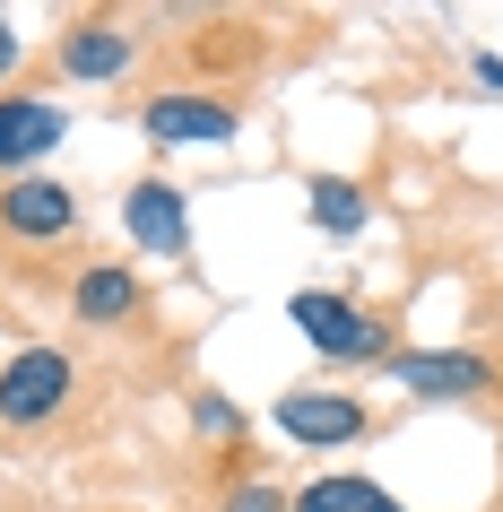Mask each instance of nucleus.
Returning <instances> with one entry per match:
<instances>
[{
	"mask_svg": "<svg viewBox=\"0 0 503 512\" xmlns=\"http://www.w3.org/2000/svg\"><path fill=\"white\" fill-rule=\"evenodd\" d=\"M122 226H131V243H148V252H191V209H183L174 183H131Z\"/></svg>",
	"mask_w": 503,
	"mask_h": 512,
	"instance_id": "9",
	"label": "nucleus"
},
{
	"mask_svg": "<svg viewBox=\"0 0 503 512\" xmlns=\"http://www.w3.org/2000/svg\"><path fill=\"white\" fill-rule=\"evenodd\" d=\"M70 391H79V365H70L61 348H18L9 365H0V426L9 434L53 426L61 408H70Z\"/></svg>",
	"mask_w": 503,
	"mask_h": 512,
	"instance_id": "1",
	"label": "nucleus"
},
{
	"mask_svg": "<svg viewBox=\"0 0 503 512\" xmlns=\"http://www.w3.org/2000/svg\"><path fill=\"white\" fill-rule=\"evenodd\" d=\"M18 53H27V44H18V27H9V18H0V79H9V70H18Z\"/></svg>",
	"mask_w": 503,
	"mask_h": 512,
	"instance_id": "15",
	"label": "nucleus"
},
{
	"mask_svg": "<svg viewBox=\"0 0 503 512\" xmlns=\"http://www.w3.org/2000/svg\"><path fill=\"white\" fill-rule=\"evenodd\" d=\"M295 313V330L313 339L330 365H373V356H391V330L373 322L365 304H347V296H330V287H304V296L287 304Z\"/></svg>",
	"mask_w": 503,
	"mask_h": 512,
	"instance_id": "2",
	"label": "nucleus"
},
{
	"mask_svg": "<svg viewBox=\"0 0 503 512\" xmlns=\"http://www.w3.org/2000/svg\"><path fill=\"white\" fill-rule=\"evenodd\" d=\"M53 148H61V105L53 96H27V87L0 96V174H9V183H18L35 157H53Z\"/></svg>",
	"mask_w": 503,
	"mask_h": 512,
	"instance_id": "7",
	"label": "nucleus"
},
{
	"mask_svg": "<svg viewBox=\"0 0 503 512\" xmlns=\"http://www.w3.org/2000/svg\"><path fill=\"white\" fill-rule=\"evenodd\" d=\"M79 226V200L53 183V174H18V183H0V235L18 243H61Z\"/></svg>",
	"mask_w": 503,
	"mask_h": 512,
	"instance_id": "5",
	"label": "nucleus"
},
{
	"mask_svg": "<svg viewBox=\"0 0 503 512\" xmlns=\"http://www.w3.org/2000/svg\"><path fill=\"white\" fill-rule=\"evenodd\" d=\"M200 434H226V443H235V434H243L235 400H200Z\"/></svg>",
	"mask_w": 503,
	"mask_h": 512,
	"instance_id": "14",
	"label": "nucleus"
},
{
	"mask_svg": "<svg viewBox=\"0 0 503 512\" xmlns=\"http://www.w3.org/2000/svg\"><path fill=\"white\" fill-rule=\"evenodd\" d=\"M278 426H287L295 443H313V452H339V443H365L373 417H365V400H347V391H287V400H278Z\"/></svg>",
	"mask_w": 503,
	"mask_h": 512,
	"instance_id": "6",
	"label": "nucleus"
},
{
	"mask_svg": "<svg viewBox=\"0 0 503 512\" xmlns=\"http://www.w3.org/2000/svg\"><path fill=\"white\" fill-rule=\"evenodd\" d=\"M70 304H79V322H96V330H122V322L139 313V278L122 270V261H96V270H79Z\"/></svg>",
	"mask_w": 503,
	"mask_h": 512,
	"instance_id": "10",
	"label": "nucleus"
},
{
	"mask_svg": "<svg viewBox=\"0 0 503 512\" xmlns=\"http://www.w3.org/2000/svg\"><path fill=\"white\" fill-rule=\"evenodd\" d=\"M391 382L417 400H477V391H495V365L477 348H417V356H391Z\"/></svg>",
	"mask_w": 503,
	"mask_h": 512,
	"instance_id": "4",
	"label": "nucleus"
},
{
	"mask_svg": "<svg viewBox=\"0 0 503 512\" xmlns=\"http://www.w3.org/2000/svg\"><path fill=\"white\" fill-rule=\"evenodd\" d=\"M139 131L157 139V148H235L243 113L226 96H209V87H165V96L139 105Z\"/></svg>",
	"mask_w": 503,
	"mask_h": 512,
	"instance_id": "3",
	"label": "nucleus"
},
{
	"mask_svg": "<svg viewBox=\"0 0 503 512\" xmlns=\"http://www.w3.org/2000/svg\"><path fill=\"white\" fill-rule=\"evenodd\" d=\"M226 512H295V504L278 495V486H235V495H226Z\"/></svg>",
	"mask_w": 503,
	"mask_h": 512,
	"instance_id": "13",
	"label": "nucleus"
},
{
	"mask_svg": "<svg viewBox=\"0 0 503 512\" xmlns=\"http://www.w3.org/2000/svg\"><path fill=\"white\" fill-rule=\"evenodd\" d=\"M131 53H139V35L122 27V18H79V27H61V44H53V61L70 79H122Z\"/></svg>",
	"mask_w": 503,
	"mask_h": 512,
	"instance_id": "8",
	"label": "nucleus"
},
{
	"mask_svg": "<svg viewBox=\"0 0 503 512\" xmlns=\"http://www.w3.org/2000/svg\"><path fill=\"white\" fill-rule=\"evenodd\" d=\"M313 226H330V235H356V226H365V191L347 183V174H321V183H313Z\"/></svg>",
	"mask_w": 503,
	"mask_h": 512,
	"instance_id": "12",
	"label": "nucleus"
},
{
	"mask_svg": "<svg viewBox=\"0 0 503 512\" xmlns=\"http://www.w3.org/2000/svg\"><path fill=\"white\" fill-rule=\"evenodd\" d=\"M295 512H408L399 495H382L373 478H347V469H330V478H313L304 495H295Z\"/></svg>",
	"mask_w": 503,
	"mask_h": 512,
	"instance_id": "11",
	"label": "nucleus"
}]
</instances>
